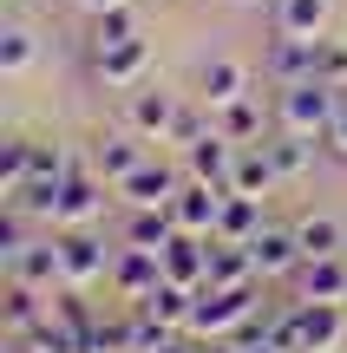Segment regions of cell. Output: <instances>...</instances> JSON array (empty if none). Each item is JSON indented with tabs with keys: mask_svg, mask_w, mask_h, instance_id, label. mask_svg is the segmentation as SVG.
<instances>
[{
	"mask_svg": "<svg viewBox=\"0 0 347 353\" xmlns=\"http://www.w3.org/2000/svg\"><path fill=\"white\" fill-rule=\"evenodd\" d=\"M243 92H249V72H243L236 59H210V65H204V105H210V112L236 105Z\"/></svg>",
	"mask_w": 347,
	"mask_h": 353,
	"instance_id": "24",
	"label": "cell"
},
{
	"mask_svg": "<svg viewBox=\"0 0 347 353\" xmlns=\"http://www.w3.org/2000/svg\"><path fill=\"white\" fill-rule=\"evenodd\" d=\"M223 196H230V190H217V183H197V176H184V190L170 196V216H177V229H184V236H217Z\"/></svg>",
	"mask_w": 347,
	"mask_h": 353,
	"instance_id": "6",
	"label": "cell"
},
{
	"mask_svg": "<svg viewBox=\"0 0 347 353\" xmlns=\"http://www.w3.org/2000/svg\"><path fill=\"white\" fill-rule=\"evenodd\" d=\"M295 301H347V255H315L295 268Z\"/></svg>",
	"mask_w": 347,
	"mask_h": 353,
	"instance_id": "15",
	"label": "cell"
},
{
	"mask_svg": "<svg viewBox=\"0 0 347 353\" xmlns=\"http://www.w3.org/2000/svg\"><path fill=\"white\" fill-rule=\"evenodd\" d=\"M262 307V288H197V307H190V341H223L236 334L249 314Z\"/></svg>",
	"mask_w": 347,
	"mask_h": 353,
	"instance_id": "2",
	"label": "cell"
},
{
	"mask_svg": "<svg viewBox=\"0 0 347 353\" xmlns=\"http://www.w3.org/2000/svg\"><path fill=\"white\" fill-rule=\"evenodd\" d=\"M7 341H26V334H39L52 321V307H46V294L39 288H26V281H7Z\"/></svg>",
	"mask_w": 347,
	"mask_h": 353,
	"instance_id": "16",
	"label": "cell"
},
{
	"mask_svg": "<svg viewBox=\"0 0 347 353\" xmlns=\"http://www.w3.org/2000/svg\"><path fill=\"white\" fill-rule=\"evenodd\" d=\"M282 183L275 176V164H269V151H236V170H230V190H243V196H269V190Z\"/></svg>",
	"mask_w": 347,
	"mask_h": 353,
	"instance_id": "26",
	"label": "cell"
},
{
	"mask_svg": "<svg viewBox=\"0 0 347 353\" xmlns=\"http://www.w3.org/2000/svg\"><path fill=\"white\" fill-rule=\"evenodd\" d=\"M59 262H66V288H92L99 275H112L118 255H105L92 229H59Z\"/></svg>",
	"mask_w": 347,
	"mask_h": 353,
	"instance_id": "5",
	"label": "cell"
},
{
	"mask_svg": "<svg viewBox=\"0 0 347 353\" xmlns=\"http://www.w3.org/2000/svg\"><path fill=\"white\" fill-rule=\"evenodd\" d=\"M105 190H112V183H105L99 170H92V164H79V170L59 183V203H52V229H92V223L105 216Z\"/></svg>",
	"mask_w": 347,
	"mask_h": 353,
	"instance_id": "3",
	"label": "cell"
},
{
	"mask_svg": "<svg viewBox=\"0 0 347 353\" xmlns=\"http://www.w3.org/2000/svg\"><path fill=\"white\" fill-rule=\"evenodd\" d=\"M7 281H26L39 294H59L66 288V262H59V236H33L20 249V262L7 268Z\"/></svg>",
	"mask_w": 347,
	"mask_h": 353,
	"instance_id": "7",
	"label": "cell"
},
{
	"mask_svg": "<svg viewBox=\"0 0 347 353\" xmlns=\"http://www.w3.org/2000/svg\"><path fill=\"white\" fill-rule=\"evenodd\" d=\"M184 164H190L197 183H217V190H230V170H236V144L223 138V131H210L204 144H190L184 151Z\"/></svg>",
	"mask_w": 347,
	"mask_h": 353,
	"instance_id": "18",
	"label": "cell"
},
{
	"mask_svg": "<svg viewBox=\"0 0 347 353\" xmlns=\"http://www.w3.org/2000/svg\"><path fill=\"white\" fill-rule=\"evenodd\" d=\"M315 79H328V85L347 92V39H321V46H315Z\"/></svg>",
	"mask_w": 347,
	"mask_h": 353,
	"instance_id": "32",
	"label": "cell"
},
{
	"mask_svg": "<svg viewBox=\"0 0 347 353\" xmlns=\"http://www.w3.org/2000/svg\"><path fill=\"white\" fill-rule=\"evenodd\" d=\"M269 151V164H275V176L282 183H295V176H308L315 170V138H295V131H282L275 144H262Z\"/></svg>",
	"mask_w": 347,
	"mask_h": 353,
	"instance_id": "25",
	"label": "cell"
},
{
	"mask_svg": "<svg viewBox=\"0 0 347 353\" xmlns=\"http://www.w3.org/2000/svg\"><path fill=\"white\" fill-rule=\"evenodd\" d=\"M125 39H138V20H131V7L92 13V52H99V46H125Z\"/></svg>",
	"mask_w": 347,
	"mask_h": 353,
	"instance_id": "29",
	"label": "cell"
},
{
	"mask_svg": "<svg viewBox=\"0 0 347 353\" xmlns=\"http://www.w3.org/2000/svg\"><path fill=\"white\" fill-rule=\"evenodd\" d=\"M164 281H177V288H204L210 281V236H170L164 249Z\"/></svg>",
	"mask_w": 347,
	"mask_h": 353,
	"instance_id": "13",
	"label": "cell"
},
{
	"mask_svg": "<svg viewBox=\"0 0 347 353\" xmlns=\"http://www.w3.org/2000/svg\"><path fill=\"white\" fill-rule=\"evenodd\" d=\"M243 353H288V347H275V341H256V347H243Z\"/></svg>",
	"mask_w": 347,
	"mask_h": 353,
	"instance_id": "39",
	"label": "cell"
},
{
	"mask_svg": "<svg viewBox=\"0 0 347 353\" xmlns=\"http://www.w3.org/2000/svg\"><path fill=\"white\" fill-rule=\"evenodd\" d=\"M26 164H33V144H26V138L0 144V196H13V190L26 183Z\"/></svg>",
	"mask_w": 347,
	"mask_h": 353,
	"instance_id": "30",
	"label": "cell"
},
{
	"mask_svg": "<svg viewBox=\"0 0 347 353\" xmlns=\"http://www.w3.org/2000/svg\"><path fill=\"white\" fill-rule=\"evenodd\" d=\"M170 341H177V327H164V321H151L144 307L131 314V353H164Z\"/></svg>",
	"mask_w": 347,
	"mask_h": 353,
	"instance_id": "31",
	"label": "cell"
},
{
	"mask_svg": "<svg viewBox=\"0 0 347 353\" xmlns=\"http://www.w3.org/2000/svg\"><path fill=\"white\" fill-rule=\"evenodd\" d=\"M275 118H282V131H295V138H328V131H335V118H341V85H328V79L282 85Z\"/></svg>",
	"mask_w": 347,
	"mask_h": 353,
	"instance_id": "1",
	"label": "cell"
},
{
	"mask_svg": "<svg viewBox=\"0 0 347 353\" xmlns=\"http://www.w3.org/2000/svg\"><path fill=\"white\" fill-rule=\"evenodd\" d=\"M151 65V39H125V46H99V72L105 85H138Z\"/></svg>",
	"mask_w": 347,
	"mask_h": 353,
	"instance_id": "19",
	"label": "cell"
},
{
	"mask_svg": "<svg viewBox=\"0 0 347 353\" xmlns=\"http://www.w3.org/2000/svg\"><path fill=\"white\" fill-rule=\"evenodd\" d=\"M164 353H197V341H190V334H177V341H170Z\"/></svg>",
	"mask_w": 347,
	"mask_h": 353,
	"instance_id": "38",
	"label": "cell"
},
{
	"mask_svg": "<svg viewBox=\"0 0 347 353\" xmlns=\"http://www.w3.org/2000/svg\"><path fill=\"white\" fill-rule=\"evenodd\" d=\"M144 314H151V321H164V327H190V307H197V288H177V281H157V288L151 294H144Z\"/></svg>",
	"mask_w": 347,
	"mask_h": 353,
	"instance_id": "22",
	"label": "cell"
},
{
	"mask_svg": "<svg viewBox=\"0 0 347 353\" xmlns=\"http://www.w3.org/2000/svg\"><path fill=\"white\" fill-rule=\"evenodd\" d=\"M177 190H184V176H177V170H170V164H151V157H144V164L131 170L125 183H118V196H125L131 210H164Z\"/></svg>",
	"mask_w": 347,
	"mask_h": 353,
	"instance_id": "10",
	"label": "cell"
},
{
	"mask_svg": "<svg viewBox=\"0 0 347 353\" xmlns=\"http://www.w3.org/2000/svg\"><path fill=\"white\" fill-rule=\"evenodd\" d=\"M217 236L223 242H256L262 236V196L230 190V196H223V216H217Z\"/></svg>",
	"mask_w": 347,
	"mask_h": 353,
	"instance_id": "20",
	"label": "cell"
},
{
	"mask_svg": "<svg viewBox=\"0 0 347 353\" xmlns=\"http://www.w3.org/2000/svg\"><path fill=\"white\" fill-rule=\"evenodd\" d=\"M86 13H112V7H125V0H79Z\"/></svg>",
	"mask_w": 347,
	"mask_h": 353,
	"instance_id": "37",
	"label": "cell"
},
{
	"mask_svg": "<svg viewBox=\"0 0 347 353\" xmlns=\"http://www.w3.org/2000/svg\"><path fill=\"white\" fill-rule=\"evenodd\" d=\"M164 281V255H151V249H118V262H112V288L125 294V301H144V294Z\"/></svg>",
	"mask_w": 347,
	"mask_h": 353,
	"instance_id": "12",
	"label": "cell"
},
{
	"mask_svg": "<svg viewBox=\"0 0 347 353\" xmlns=\"http://www.w3.org/2000/svg\"><path fill=\"white\" fill-rule=\"evenodd\" d=\"M204 288H262L249 242H223V236H210V281H204Z\"/></svg>",
	"mask_w": 347,
	"mask_h": 353,
	"instance_id": "11",
	"label": "cell"
},
{
	"mask_svg": "<svg viewBox=\"0 0 347 353\" xmlns=\"http://www.w3.org/2000/svg\"><path fill=\"white\" fill-rule=\"evenodd\" d=\"M210 131H217V125H204L197 112H184V118H177V131H170V144H184V151H190V144H204Z\"/></svg>",
	"mask_w": 347,
	"mask_h": 353,
	"instance_id": "34",
	"label": "cell"
},
{
	"mask_svg": "<svg viewBox=\"0 0 347 353\" xmlns=\"http://www.w3.org/2000/svg\"><path fill=\"white\" fill-rule=\"evenodd\" d=\"M321 144H335V151L347 157V99H341V118H335V131H328V138H321Z\"/></svg>",
	"mask_w": 347,
	"mask_h": 353,
	"instance_id": "35",
	"label": "cell"
},
{
	"mask_svg": "<svg viewBox=\"0 0 347 353\" xmlns=\"http://www.w3.org/2000/svg\"><path fill=\"white\" fill-rule=\"evenodd\" d=\"M295 236H301V255H347V223H335V216H301L295 223Z\"/></svg>",
	"mask_w": 347,
	"mask_h": 353,
	"instance_id": "27",
	"label": "cell"
},
{
	"mask_svg": "<svg viewBox=\"0 0 347 353\" xmlns=\"http://www.w3.org/2000/svg\"><path fill=\"white\" fill-rule=\"evenodd\" d=\"M105 353H112V347H105Z\"/></svg>",
	"mask_w": 347,
	"mask_h": 353,
	"instance_id": "40",
	"label": "cell"
},
{
	"mask_svg": "<svg viewBox=\"0 0 347 353\" xmlns=\"http://www.w3.org/2000/svg\"><path fill=\"white\" fill-rule=\"evenodd\" d=\"M177 118H184L177 92H157V85L131 92V131H138V138H170V131H177Z\"/></svg>",
	"mask_w": 347,
	"mask_h": 353,
	"instance_id": "14",
	"label": "cell"
},
{
	"mask_svg": "<svg viewBox=\"0 0 347 353\" xmlns=\"http://www.w3.org/2000/svg\"><path fill=\"white\" fill-rule=\"evenodd\" d=\"M295 321V353H335L347 334V301H288Z\"/></svg>",
	"mask_w": 347,
	"mask_h": 353,
	"instance_id": "4",
	"label": "cell"
},
{
	"mask_svg": "<svg viewBox=\"0 0 347 353\" xmlns=\"http://www.w3.org/2000/svg\"><path fill=\"white\" fill-rule=\"evenodd\" d=\"M223 138L230 144H256L262 138V105H249V99H236V105H223Z\"/></svg>",
	"mask_w": 347,
	"mask_h": 353,
	"instance_id": "28",
	"label": "cell"
},
{
	"mask_svg": "<svg viewBox=\"0 0 347 353\" xmlns=\"http://www.w3.org/2000/svg\"><path fill=\"white\" fill-rule=\"evenodd\" d=\"M170 236H177L170 203H164V210H131V223H125V242H131V249H151V255H164Z\"/></svg>",
	"mask_w": 347,
	"mask_h": 353,
	"instance_id": "23",
	"label": "cell"
},
{
	"mask_svg": "<svg viewBox=\"0 0 347 353\" xmlns=\"http://www.w3.org/2000/svg\"><path fill=\"white\" fill-rule=\"evenodd\" d=\"M249 255H256V275L262 281H275V275H295L308 255H301V236L295 229H275V223H262V236L249 242Z\"/></svg>",
	"mask_w": 347,
	"mask_h": 353,
	"instance_id": "9",
	"label": "cell"
},
{
	"mask_svg": "<svg viewBox=\"0 0 347 353\" xmlns=\"http://www.w3.org/2000/svg\"><path fill=\"white\" fill-rule=\"evenodd\" d=\"M197 353H243V341H236V334H223V341H197Z\"/></svg>",
	"mask_w": 347,
	"mask_h": 353,
	"instance_id": "36",
	"label": "cell"
},
{
	"mask_svg": "<svg viewBox=\"0 0 347 353\" xmlns=\"http://www.w3.org/2000/svg\"><path fill=\"white\" fill-rule=\"evenodd\" d=\"M315 46H321V39L275 33V39H269V52H262V72H269L275 85H301V79H315Z\"/></svg>",
	"mask_w": 347,
	"mask_h": 353,
	"instance_id": "8",
	"label": "cell"
},
{
	"mask_svg": "<svg viewBox=\"0 0 347 353\" xmlns=\"http://www.w3.org/2000/svg\"><path fill=\"white\" fill-rule=\"evenodd\" d=\"M33 65V33L26 26H7L0 33V72H26Z\"/></svg>",
	"mask_w": 347,
	"mask_h": 353,
	"instance_id": "33",
	"label": "cell"
},
{
	"mask_svg": "<svg viewBox=\"0 0 347 353\" xmlns=\"http://www.w3.org/2000/svg\"><path fill=\"white\" fill-rule=\"evenodd\" d=\"M138 164H144V151H138V138H131V131H105V138L92 144V170H99L112 190L125 183V176L138 170Z\"/></svg>",
	"mask_w": 347,
	"mask_h": 353,
	"instance_id": "17",
	"label": "cell"
},
{
	"mask_svg": "<svg viewBox=\"0 0 347 353\" xmlns=\"http://www.w3.org/2000/svg\"><path fill=\"white\" fill-rule=\"evenodd\" d=\"M328 0H275V33H295V39H321L328 33Z\"/></svg>",
	"mask_w": 347,
	"mask_h": 353,
	"instance_id": "21",
	"label": "cell"
}]
</instances>
